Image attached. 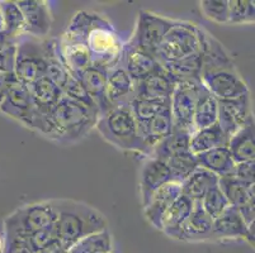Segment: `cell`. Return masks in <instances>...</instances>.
Wrapping results in <instances>:
<instances>
[{"label": "cell", "instance_id": "8992f818", "mask_svg": "<svg viewBox=\"0 0 255 253\" xmlns=\"http://www.w3.org/2000/svg\"><path fill=\"white\" fill-rule=\"evenodd\" d=\"M199 53L201 43L198 37V25L178 20L177 24L164 37L161 45L155 52V59L159 61V64H163L179 61Z\"/></svg>", "mask_w": 255, "mask_h": 253}, {"label": "cell", "instance_id": "d590c367", "mask_svg": "<svg viewBox=\"0 0 255 253\" xmlns=\"http://www.w3.org/2000/svg\"><path fill=\"white\" fill-rule=\"evenodd\" d=\"M161 67L168 73L174 80H188V79H198L201 80V53L191 56L179 61L163 62Z\"/></svg>", "mask_w": 255, "mask_h": 253}, {"label": "cell", "instance_id": "52a82bcc", "mask_svg": "<svg viewBox=\"0 0 255 253\" xmlns=\"http://www.w3.org/2000/svg\"><path fill=\"white\" fill-rule=\"evenodd\" d=\"M56 223V210L52 200L38 201L23 205L4 220V229L28 238L36 232Z\"/></svg>", "mask_w": 255, "mask_h": 253}, {"label": "cell", "instance_id": "f546056e", "mask_svg": "<svg viewBox=\"0 0 255 253\" xmlns=\"http://www.w3.org/2000/svg\"><path fill=\"white\" fill-rule=\"evenodd\" d=\"M219 187L225 195L229 205L233 208L239 209L250 201H254L255 199V184H245L233 175L220 177Z\"/></svg>", "mask_w": 255, "mask_h": 253}, {"label": "cell", "instance_id": "836d02e7", "mask_svg": "<svg viewBox=\"0 0 255 253\" xmlns=\"http://www.w3.org/2000/svg\"><path fill=\"white\" fill-rule=\"evenodd\" d=\"M217 119H219V100L203 87L194 109L192 128L193 131H198V129L212 127L217 124Z\"/></svg>", "mask_w": 255, "mask_h": 253}, {"label": "cell", "instance_id": "7402d4cb", "mask_svg": "<svg viewBox=\"0 0 255 253\" xmlns=\"http://www.w3.org/2000/svg\"><path fill=\"white\" fill-rule=\"evenodd\" d=\"M138 127H140V136L143 147H145V156H149L152 148L173 132L174 124L170 108L155 115L149 122L138 124Z\"/></svg>", "mask_w": 255, "mask_h": 253}, {"label": "cell", "instance_id": "f6af8a7d", "mask_svg": "<svg viewBox=\"0 0 255 253\" xmlns=\"http://www.w3.org/2000/svg\"><path fill=\"white\" fill-rule=\"evenodd\" d=\"M1 253H33L28 240L14 232L4 229V242Z\"/></svg>", "mask_w": 255, "mask_h": 253}, {"label": "cell", "instance_id": "7bdbcfd3", "mask_svg": "<svg viewBox=\"0 0 255 253\" xmlns=\"http://www.w3.org/2000/svg\"><path fill=\"white\" fill-rule=\"evenodd\" d=\"M90 23H92V13H88L84 10L78 11L71 19L66 31L62 33V36L69 39H74V41L87 42Z\"/></svg>", "mask_w": 255, "mask_h": 253}, {"label": "cell", "instance_id": "cb8c5ba5", "mask_svg": "<svg viewBox=\"0 0 255 253\" xmlns=\"http://www.w3.org/2000/svg\"><path fill=\"white\" fill-rule=\"evenodd\" d=\"M194 203L184 195H180L177 200L171 204L165 213L161 223V232L171 240L180 241L183 227L189 218Z\"/></svg>", "mask_w": 255, "mask_h": 253}, {"label": "cell", "instance_id": "8fae6325", "mask_svg": "<svg viewBox=\"0 0 255 253\" xmlns=\"http://www.w3.org/2000/svg\"><path fill=\"white\" fill-rule=\"evenodd\" d=\"M254 119L250 94L231 99V100L219 101V119L217 124L222 129L227 138H230L247 123Z\"/></svg>", "mask_w": 255, "mask_h": 253}, {"label": "cell", "instance_id": "8d00e7d4", "mask_svg": "<svg viewBox=\"0 0 255 253\" xmlns=\"http://www.w3.org/2000/svg\"><path fill=\"white\" fill-rule=\"evenodd\" d=\"M112 237L108 229L90 234L69 248L66 253H112Z\"/></svg>", "mask_w": 255, "mask_h": 253}, {"label": "cell", "instance_id": "ab89813d", "mask_svg": "<svg viewBox=\"0 0 255 253\" xmlns=\"http://www.w3.org/2000/svg\"><path fill=\"white\" fill-rule=\"evenodd\" d=\"M254 22V1L252 0H229V24H252Z\"/></svg>", "mask_w": 255, "mask_h": 253}, {"label": "cell", "instance_id": "f1b7e54d", "mask_svg": "<svg viewBox=\"0 0 255 253\" xmlns=\"http://www.w3.org/2000/svg\"><path fill=\"white\" fill-rule=\"evenodd\" d=\"M196 157L199 167L206 169L219 177L233 175L236 165L227 146L199 153V155H196Z\"/></svg>", "mask_w": 255, "mask_h": 253}, {"label": "cell", "instance_id": "f35d334b", "mask_svg": "<svg viewBox=\"0 0 255 253\" xmlns=\"http://www.w3.org/2000/svg\"><path fill=\"white\" fill-rule=\"evenodd\" d=\"M132 114L137 120L138 124L149 122L150 119L157 115L161 111L170 108V101L163 100H151V99H142V97H135L129 104Z\"/></svg>", "mask_w": 255, "mask_h": 253}, {"label": "cell", "instance_id": "603a6c76", "mask_svg": "<svg viewBox=\"0 0 255 253\" xmlns=\"http://www.w3.org/2000/svg\"><path fill=\"white\" fill-rule=\"evenodd\" d=\"M213 220L206 214L199 201H196L189 218L183 227L180 241L183 242H206L212 241Z\"/></svg>", "mask_w": 255, "mask_h": 253}, {"label": "cell", "instance_id": "5bb4252c", "mask_svg": "<svg viewBox=\"0 0 255 253\" xmlns=\"http://www.w3.org/2000/svg\"><path fill=\"white\" fill-rule=\"evenodd\" d=\"M118 66L122 67L135 83L142 81L161 70V65L154 56L143 52L128 41L124 43Z\"/></svg>", "mask_w": 255, "mask_h": 253}, {"label": "cell", "instance_id": "1f68e13d", "mask_svg": "<svg viewBox=\"0 0 255 253\" xmlns=\"http://www.w3.org/2000/svg\"><path fill=\"white\" fill-rule=\"evenodd\" d=\"M46 76L61 90L71 76L60 55L57 38L46 39Z\"/></svg>", "mask_w": 255, "mask_h": 253}, {"label": "cell", "instance_id": "681fc988", "mask_svg": "<svg viewBox=\"0 0 255 253\" xmlns=\"http://www.w3.org/2000/svg\"><path fill=\"white\" fill-rule=\"evenodd\" d=\"M238 210H239V213H240L241 218H243V220H244L247 226H252V224H254V222H255L254 201H250V203L245 204L244 206L239 208Z\"/></svg>", "mask_w": 255, "mask_h": 253}, {"label": "cell", "instance_id": "484cf974", "mask_svg": "<svg viewBox=\"0 0 255 253\" xmlns=\"http://www.w3.org/2000/svg\"><path fill=\"white\" fill-rule=\"evenodd\" d=\"M32 101L36 111L39 114L48 115L52 108L60 101L64 94L56 84L51 81L47 76H42L28 86Z\"/></svg>", "mask_w": 255, "mask_h": 253}, {"label": "cell", "instance_id": "9c48e42d", "mask_svg": "<svg viewBox=\"0 0 255 253\" xmlns=\"http://www.w3.org/2000/svg\"><path fill=\"white\" fill-rule=\"evenodd\" d=\"M203 85L198 79L177 80L175 87L170 96V113L175 129H185L193 132L194 109Z\"/></svg>", "mask_w": 255, "mask_h": 253}, {"label": "cell", "instance_id": "3957f363", "mask_svg": "<svg viewBox=\"0 0 255 253\" xmlns=\"http://www.w3.org/2000/svg\"><path fill=\"white\" fill-rule=\"evenodd\" d=\"M96 128L107 142L118 150L145 155L140 127L129 105H118L108 109L99 115Z\"/></svg>", "mask_w": 255, "mask_h": 253}, {"label": "cell", "instance_id": "f5cc1de1", "mask_svg": "<svg viewBox=\"0 0 255 253\" xmlns=\"http://www.w3.org/2000/svg\"><path fill=\"white\" fill-rule=\"evenodd\" d=\"M3 18H1V11H0V33H3Z\"/></svg>", "mask_w": 255, "mask_h": 253}, {"label": "cell", "instance_id": "ba28073f", "mask_svg": "<svg viewBox=\"0 0 255 253\" xmlns=\"http://www.w3.org/2000/svg\"><path fill=\"white\" fill-rule=\"evenodd\" d=\"M177 19H170L151 11H138L135 32L128 42L155 57V52L161 45L164 37L177 24Z\"/></svg>", "mask_w": 255, "mask_h": 253}, {"label": "cell", "instance_id": "7c38bea8", "mask_svg": "<svg viewBox=\"0 0 255 253\" xmlns=\"http://www.w3.org/2000/svg\"><path fill=\"white\" fill-rule=\"evenodd\" d=\"M0 110L3 111L4 114L24 124L25 127H28L34 111V105L28 86L19 83L17 79L11 81L3 101L0 104Z\"/></svg>", "mask_w": 255, "mask_h": 253}, {"label": "cell", "instance_id": "60d3db41", "mask_svg": "<svg viewBox=\"0 0 255 253\" xmlns=\"http://www.w3.org/2000/svg\"><path fill=\"white\" fill-rule=\"evenodd\" d=\"M202 209L206 212V214L211 218L212 220H215L216 218H219L220 215L224 214L226 212V209L229 208V203H227L225 195L222 194V191L220 190L219 185L210 190L207 194L201 199L199 201Z\"/></svg>", "mask_w": 255, "mask_h": 253}, {"label": "cell", "instance_id": "4316f807", "mask_svg": "<svg viewBox=\"0 0 255 253\" xmlns=\"http://www.w3.org/2000/svg\"><path fill=\"white\" fill-rule=\"evenodd\" d=\"M227 148L236 164L255 161V122L254 119L239 129L229 138Z\"/></svg>", "mask_w": 255, "mask_h": 253}, {"label": "cell", "instance_id": "db71d44e", "mask_svg": "<svg viewBox=\"0 0 255 253\" xmlns=\"http://www.w3.org/2000/svg\"><path fill=\"white\" fill-rule=\"evenodd\" d=\"M1 250H3V242L0 240V252H1Z\"/></svg>", "mask_w": 255, "mask_h": 253}, {"label": "cell", "instance_id": "30bf717a", "mask_svg": "<svg viewBox=\"0 0 255 253\" xmlns=\"http://www.w3.org/2000/svg\"><path fill=\"white\" fill-rule=\"evenodd\" d=\"M201 83L217 100H231L250 94L249 86L239 74L238 69H224L201 74Z\"/></svg>", "mask_w": 255, "mask_h": 253}, {"label": "cell", "instance_id": "4fadbf2b", "mask_svg": "<svg viewBox=\"0 0 255 253\" xmlns=\"http://www.w3.org/2000/svg\"><path fill=\"white\" fill-rule=\"evenodd\" d=\"M173 181L166 162L155 157L146 156L140 169L138 189H140L141 205L145 206L155 191Z\"/></svg>", "mask_w": 255, "mask_h": 253}, {"label": "cell", "instance_id": "74e56055", "mask_svg": "<svg viewBox=\"0 0 255 253\" xmlns=\"http://www.w3.org/2000/svg\"><path fill=\"white\" fill-rule=\"evenodd\" d=\"M166 165H168L169 170H170L173 181L179 182V184H182L183 181L198 167L196 155L192 153L189 150L173 155L166 161Z\"/></svg>", "mask_w": 255, "mask_h": 253}, {"label": "cell", "instance_id": "83f0119b", "mask_svg": "<svg viewBox=\"0 0 255 253\" xmlns=\"http://www.w3.org/2000/svg\"><path fill=\"white\" fill-rule=\"evenodd\" d=\"M219 176L210 172L202 167H197L196 170L188 176L182 184V195L191 199L193 203L201 201V199L210 191L212 187L219 185Z\"/></svg>", "mask_w": 255, "mask_h": 253}, {"label": "cell", "instance_id": "bcb514c9", "mask_svg": "<svg viewBox=\"0 0 255 253\" xmlns=\"http://www.w3.org/2000/svg\"><path fill=\"white\" fill-rule=\"evenodd\" d=\"M28 243L31 246L33 253H39L45 247H47L50 243L56 240V229H55V224L51 227H47L45 229L36 232L32 236H29Z\"/></svg>", "mask_w": 255, "mask_h": 253}, {"label": "cell", "instance_id": "c3c4849f", "mask_svg": "<svg viewBox=\"0 0 255 253\" xmlns=\"http://www.w3.org/2000/svg\"><path fill=\"white\" fill-rule=\"evenodd\" d=\"M14 53L15 46L10 50L0 52V75L1 74H13L14 69Z\"/></svg>", "mask_w": 255, "mask_h": 253}, {"label": "cell", "instance_id": "ac0fdd59", "mask_svg": "<svg viewBox=\"0 0 255 253\" xmlns=\"http://www.w3.org/2000/svg\"><path fill=\"white\" fill-rule=\"evenodd\" d=\"M180 195H182V187L179 182H175V181H170L160 187L157 191L154 192L147 204L142 206L146 220L157 231H161L164 215Z\"/></svg>", "mask_w": 255, "mask_h": 253}, {"label": "cell", "instance_id": "e0dca14e", "mask_svg": "<svg viewBox=\"0 0 255 253\" xmlns=\"http://www.w3.org/2000/svg\"><path fill=\"white\" fill-rule=\"evenodd\" d=\"M247 241L254 246V241L249 234V226L241 218L236 208L229 206L226 212L213 220L212 241Z\"/></svg>", "mask_w": 255, "mask_h": 253}, {"label": "cell", "instance_id": "2e32d148", "mask_svg": "<svg viewBox=\"0 0 255 253\" xmlns=\"http://www.w3.org/2000/svg\"><path fill=\"white\" fill-rule=\"evenodd\" d=\"M25 22V34L45 39L51 31L52 14L47 1L43 0H20L17 1Z\"/></svg>", "mask_w": 255, "mask_h": 253}, {"label": "cell", "instance_id": "44dd1931", "mask_svg": "<svg viewBox=\"0 0 255 253\" xmlns=\"http://www.w3.org/2000/svg\"><path fill=\"white\" fill-rule=\"evenodd\" d=\"M174 87H175V80L161 67V70H159L157 73L136 83V97L170 101Z\"/></svg>", "mask_w": 255, "mask_h": 253}, {"label": "cell", "instance_id": "5b68a950", "mask_svg": "<svg viewBox=\"0 0 255 253\" xmlns=\"http://www.w3.org/2000/svg\"><path fill=\"white\" fill-rule=\"evenodd\" d=\"M13 74L25 86L46 76V39L23 34L15 41Z\"/></svg>", "mask_w": 255, "mask_h": 253}, {"label": "cell", "instance_id": "7a4b0ae2", "mask_svg": "<svg viewBox=\"0 0 255 253\" xmlns=\"http://www.w3.org/2000/svg\"><path fill=\"white\" fill-rule=\"evenodd\" d=\"M99 114L82 104L62 96L47 115V127L43 136L60 143L82 141L96 128Z\"/></svg>", "mask_w": 255, "mask_h": 253}, {"label": "cell", "instance_id": "7dc6e473", "mask_svg": "<svg viewBox=\"0 0 255 253\" xmlns=\"http://www.w3.org/2000/svg\"><path fill=\"white\" fill-rule=\"evenodd\" d=\"M233 176L245 184H255V161L236 164Z\"/></svg>", "mask_w": 255, "mask_h": 253}, {"label": "cell", "instance_id": "e575fe53", "mask_svg": "<svg viewBox=\"0 0 255 253\" xmlns=\"http://www.w3.org/2000/svg\"><path fill=\"white\" fill-rule=\"evenodd\" d=\"M0 11L3 18V33L11 41L25 34V22L17 1H1Z\"/></svg>", "mask_w": 255, "mask_h": 253}, {"label": "cell", "instance_id": "4dcf8cb0", "mask_svg": "<svg viewBox=\"0 0 255 253\" xmlns=\"http://www.w3.org/2000/svg\"><path fill=\"white\" fill-rule=\"evenodd\" d=\"M227 142H229V138L226 134L222 132L219 124H215L212 127L192 132L189 151L194 155H199L213 148L226 147Z\"/></svg>", "mask_w": 255, "mask_h": 253}, {"label": "cell", "instance_id": "ee69618b", "mask_svg": "<svg viewBox=\"0 0 255 253\" xmlns=\"http://www.w3.org/2000/svg\"><path fill=\"white\" fill-rule=\"evenodd\" d=\"M199 8L207 19L217 24H229V0H202Z\"/></svg>", "mask_w": 255, "mask_h": 253}, {"label": "cell", "instance_id": "d4e9b609", "mask_svg": "<svg viewBox=\"0 0 255 253\" xmlns=\"http://www.w3.org/2000/svg\"><path fill=\"white\" fill-rule=\"evenodd\" d=\"M107 76L108 71L97 66H90L84 73L78 76V80L82 83L84 89L90 95L96 105L99 109V115L106 113L111 108L107 101L106 90H107Z\"/></svg>", "mask_w": 255, "mask_h": 253}, {"label": "cell", "instance_id": "b9f144b4", "mask_svg": "<svg viewBox=\"0 0 255 253\" xmlns=\"http://www.w3.org/2000/svg\"><path fill=\"white\" fill-rule=\"evenodd\" d=\"M62 94H64V96L69 97V99L76 101V103L82 104L85 108L96 111V113L99 114L98 106L96 105L94 100H93L92 97H90V95L88 94L87 90L84 89L82 83H80L76 78H74V76H70L69 81L66 83L64 89H62Z\"/></svg>", "mask_w": 255, "mask_h": 253}, {"label": "cell", "instance_id": "9a60e30c", "mask_svg": "<svg viewBox=\"0 0 255 253\" xmlns=\"http://www.w3.org/2000/svg\"><path fill=\"white\" fill-rule=\"evenodd\" d=\"M198 37L201 43V65H202L201 74L236 67L229 51L210 32L198 27Z\"/></svg>", "mask_w": 255, "mask_h": 253}, {"label": "cell", "instance_id": "f907efd6", "mask_svg": "<svg viewBox=\"0 0 255 253\" xmlns=\"http://www.w3.org/2000/svg\"><path fill=\"white\" fill-rule=\"evenodd\" d=\"M39 253H66V251L64 250V247H62L61 245H60L59 241L55 240L52 243H50L47 247L43 248Z\"/></svg>", "mask_w": 255, "mask_h": 253}, {"label": "cell", "instance_id": "d6986e66", "mask_svg": "<svg viewBox=\"0 0 255 253\" xmlns=\"http://www.w3.org/2000/svg\"><path fill=\"white\" fill-rule=\"evenodd\" d=\"M106 96L111 108L129 105L136 97V83L118 65L108 71Z\"/></svg>", "mask_w": 255, "mask_h": 253}, {"label": "cell", "instance_id": "d6a6232c", "mask_svg": "<svg viewBox=\"0 0 255 253\" xmlns=\"http://www.w3.org/2000/svg\"><path fill=\"white\" fill-rule=\"evenodd\" d=\"M191 134V131L174 128L173 132L166 138H164L161 142H159L152 148L151 152L149 153V156L166 162L175 153L189 150Z\"/></svg>", "mask_w": 255, "mask_h": 253}, {"label": "cell", "instance_id": "6da1fadb", "mask_svg": "<svg viewBox=\"0 0 255 253\" xmlns=\"http://www.w3.org/2000/svg\"><path fill=\"white\" fill-rule=\"evenodd\" d=\"M56 240L65 251L90 234L108 229L106 217L96 208L73 199H53Z\"/></svg>", "mask_w": 255, "mask_h": 253}, {"label": "cell", "instance_id": "ffe728a7", "mask_svg": "<svg viewBox=\"0 0 255 253\" xmlns=\"http://www.w3.org/2000/svg\"><path fill=\"white\" fill-rule=\"evenodd\" d=\"M57 39L61 59L71 76L78 78L92 66V56L87 42L74 41L64 36H60Z\"/></svg>", "mask_w": 255, "mask_h": 253}, {"label": "cell", "instance_id": "277c9868", "mask_svg": "<svg viewBox=\"0 0 255 253\" xmlns=\"http://www.w3.org/2000/svg\"><path fill=\"white\" fill-rule=\"evenodd\" d=\"M87 46L92 56V66L110 71L118 65L124 42L112 23L104 15L92 13Z\"/></svg>", "mask_w": 255, "mask_h": 253}, {"label": "cell", "instance_id": "816d5d0a", "mask_svg": "<svg viewBox=\"0 0 255 253\" xmlns=\"http://www.w3.org/2000/svg\"><path fill=\"white\" fill-rule=\"evenodd\" d=\"M15 46V41H11L4 33H0V52H4L6 50H10Z\"/></svg>", "mask_w": 255, "mask_h": 253}]
</instances>
